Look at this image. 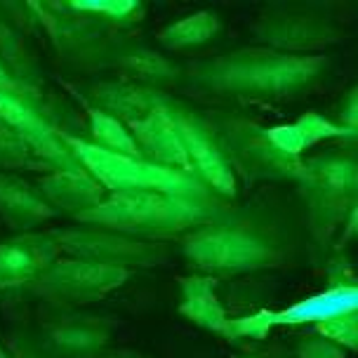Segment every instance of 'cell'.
Listing matches in <instances>:
<instances>
[{"mask_svg": "<svg viewBox=\"0 0 358 358\" xmlns=\"http://www.w3.org/2000/svg\"><path fill=\"white\" fill-rule=\"evenodd\" d=\"M76 156L94 172L99 182L108 184L113 189H120L123 194L130 191H151V194H165L175 198H187L196 191L194 184L187 177H182L175 170H168L158 163H142L132 156L106 151L101 146H90L83 142L73 144Z\"/></svg>", "mask_w": 358, "mask_h": 358, "instance_id": "cell-1", "label": "cell"}, {"mask_svg": "<svg viewBox=\"0 0 358 358\" xmlns=\"http://www.w3.org/2000/svg\"><path fill=\"white\" fill-rule=\"evenodd\" d=\"M87 220L125 229V231H177L194 222L196 208L187 198L151 194V191H130L108 203H99L85 213Z\"/></svg>", "mask_w": 358, "mask_h": 358, "instance_id": "cell-2", "label": "cell"}, {"mask_svg": "<svg viewBox=\"0 0 358 358\" xmlns=\"http://www.w3.org/2000/svg\"><path fill=\"white\" fill-rule=\"evenodd\" d=\"M318 59H295L280 55H238L217 66V78L231 90L250 94H283L297 90L318 71Z\"/></svg>", "mask_w": 358, "mask_h": 358, "instance_id": "cell-3", "label": "cell"}, {"mask_svg": "<svg viewBox=\"0 0 358 358\" xmlns=\"http://www.w3.org/2000/svg\"><path fill=\"white\" fill-rule=\"evenodd\" d=\"M189 255L198 264L210 268H245L259 266L268 259V250L250 236L231 231H215L196 236L189 243Z\"/></svg>", "mask_w": 358, "mask_h": 358, "instance_id": "cell-4", "label": "cell"}, {"mask_svg": "<svg viewBox=\"0 0 358 358\" xmlns=\"http://www.w3.org/2000/svg\"><path fill=\"white\" fill-rule=\"evenodd\" d=\"M0 116L15 127L19 139L24 146H34L41 153L45 161L64 163L69 172H73V161L69 156V151L64 149L59 139L55 137V132L50 130V125H45L34 108H29L22 99L10 94L8 90H0Z\"/></svg>", "mask_w": 358, "mask_h": 358, "instance_id": "cell-5", "label": "cell"}, {"mask_svg": "<svg viewBox=\"0 0 358 358\" xmlns=\"http://www.w3.org/2000/svg\"><path fill=\"white\" fill-rule=\"evenodd\" d=\"M48 283L57 285L59 290L69 295H101L108 287L118 285L123 280V271L108 264H85V262H66V264H57L52 271L45 273Z\"/></svg>", "mask_w": 358, "mask_h": 358, "instance_id": "cell-6", "label": "cell"}, {"mask_svg": "<svg viewBox=\"0 0 358 358\" xmlns=\"http://www.w3.org/2000/svg\"><path fill=\"white\" fill-rule=\"evenodd\" d=\"M134 132H137L139 142L153 153L158 165H189L187 149L182 144V137L177 132L175 120L168 116V111H153L149 118L137 120L134 123Z\"/></svg>", "mask_w": 358, "mask_h": 358, "instance_id": "cell-7", "label": "cell"}, {"mask_svg": "<svg viewBox=\"0 0 358 358\" xmlns=\"http://www.w3.org/2000/svg\"><path fill=\"white\" fill-rule=\"evenodd\" d=\"M356 309V290L354 287H337V290L323 292V295L309 297L304 302L290 306L280 316H273V321L280 323H302V321H321L328 323L332 318L347 316Z\"/></svg>", "mask_w": 358, "mask_h": 358, "instance_id": "cell-8", "label": "cell"}, {"mask_svg": "<svg viewBox=\"0 0 358 358\" xmlns=\"http://www.w3.org/2000/svg\"><path fill=\"white\" fill-rule=\"evenodd\" d=\"M177 132L182 137V144L187 149L189 161H194L198 168L206 172V177L215 184L217 189L229 191L231 189V175H229L227 165H224L222 156L217 153L213 142L206 137V132L201 127L187 123V120H175Z\"/></svg>", "mask_w": 358, "mask_h": 358, "instance_id": "cell-9", "label": "cell"}, {"mask_svg": "<svg viewBox=\"0 0 358 358\" xmlns=\"http://www.w3.org/2000/svg\"><path fill=\"white\" fill-rule=\"evenodd\" d=\"M48 194L55 198L59 206L69 210H78V213H90L92 208L99 206V189L92 179L80 177L76 172H66L57 179L48 182Z\"/></svg>", "mask_w": 358, "mask_h": 358, "instance_id": "cell-10", "label": "cell"}, {"mask_svg": "<svg viewBox=\"0 0 358 358\" xmlns=\"http://www.w3.org/2000/svg\"><path fill=\"white\" fill-rule=\"evenodd\" d=\"M342 132H344L342 127H332L330 123H325L323 118L306 116L290 127H276V130H268L266 137L271 139V144L276 146V149L285 151V153H297L299 149L318 142V139L332 137V134H342Z\"/></svg>", "mask_w": 358, "mask_h": 358, "instance_id": "cell-11", "label": "cell"}, {"mask_svg": "<svg viewBox=\"0 0 358 358\" xmlns=\"http://www.w3.org/2000/svg\"><path fill=\"white\" fill-rule=\"evenodd\" d=\"M41 264V250L31 243H8L0 248V285L29 278Z\"/></svg>", "mask_w": 358, "mask_h": 358, "instance_id": "cell-12", "label": "cell"}, {"mask_svg": "<svg viewBox=\"0 0 358 358\" xmlns=\"http://www.w3.org/2000/svg\"><path fill=\"white\" fill-rule=\"evenodd\" d=\"M187 311L191 318L198 323L208 325V328H220L222 325V309L217 306L213 292H210L208 283H194V287L187 292Z\"/></svg>", "mask_w": 358, "mask_h": 358, "instance_id": "cell-13", "label": "cell"}, {"mask_svg": "<svg viewBox=\"0 0 358 358\" xmlns=\"http://www.w3.org/2000/svg\"><path fill=\"white\" fill-rule=\"evenodd\" d=\"M94 134L99 139V146L106 151L120 153V156H134L137 149H134V142L125 134V130L120 127L113 118L106 116H94Z\"/></svg>", "mask_w": 358, "mask_h": 358, "instance_id": "cell-14", "label": "cell"}, {"mask_svg": "<svg viewBox=\"0 0 358 358\" xmlns=\"http://www.w3.org/2000/svg\"><path fill=\"white\" fill-rule=\"evenodd\" d=\"M215 31V17L210 15H196L187 19V22H179L177 27L170 29V34L165 36V41L172 45H187V43H198L203 38L213 36Z\"/></svg>", "mask_w": 358, "mask_h": 358, "instance_id": "cell-15", "label": "cell"}, {"mask_svg": "<svg viewBox=\"0 0 358 358\" xmlns=\"http://www.w3.org/2000/svg\"><path fill=\"white\" fill-rule=\"evenodd\" d=\"M323 330L328 335L337 337V340L347 342L349 347H356V316L354 313H347V316L332 318V321L323 323Z\"/></svg>", "mask_w": 358, "mask_h": 358, "instance_id": "cell-16", "label": "cell"}, {"mask_svg": "<svg viewBox=\"0 0 358 358\" xmlns=\"http://www.w3.org/2000/svg\"><path fill=\"white\" fill-rule=\"evenodd\" d=\"M17 161H24L22 139H12L0 132V165H19Z\"/></svg>", "mask_w": 358, "mask_h": 358, "instance_id": "cell-17", "label": "cell"}, {"mask_svg": "<svg viewBox=\"0 0 358 358\" xmlns=\"http://www.w3.org/2000/svg\"><path fill=\"white\" fill-rule=\"evenodd\" d=\"M302 358H342V356L337 354V349L316 342V344H306L302 349Z\"/></svg>", "mask_w": 358, "mask_h": 358, "instance_id": "cell-18", "label": "cell"}, {"mask_svg": "<svg viewBox=\"0 0 358 358\" xmlns=\"http://www.w3.org/2000/svg\"><path fill=\"white\" fill-rule=\"evenodd\" d=\"M3 83H5V73H3V69H0V90H3Z\"/></svg>", "mask_w": 358, "mask_h": 358, "instance_id": "cell-19", "label": "cell"}]
</instances>
